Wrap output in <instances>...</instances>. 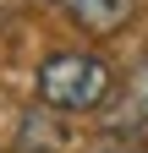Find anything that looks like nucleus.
Wrapping results in <instances>:
<instances>
[{"label": "nucleus", "instance_id": "f257e3e1", "mask_svg": "<svg viewBox=\"0 0 148 153\" xmlns=\"http://www.w3.org/2000/svg\"><path fill=\"white\" fill-rule=\"evenodd\" d=\"M33 93H39L44 109L88 115V109H104V99L115 93V71L93 49H55L33 76Z\"/></svg>", "mask_w": 148, "mask_h": 153}, {"label": "nucleus", "instance_id": "f03ea898", "mask_svg": "<svg viewBox=\"0 0 148 153\" xmlns=\"http://www.w3.org/2000/svg\"><path fill=\"white\" fill-rule=\"evenodd\" d=\"M99 126L110 131V137H126V142L148 137V55H143V60H132V71L121 76V88L104 99Z\"/></svg>", "mask_w": 148, "mask_h": 153}, {"label": "nucleus", "instance_id": "7ed1b4c3", "mask_svg": "<svg viewBox=\"0 0 148 153\" xmlns=\"http://www.w3.org/2000/svg\"><path fill=\"white\" fill-rule=\"evenodd\" d=\"M66 16H71L82 33H93V38H115V33L137 16V0H71Z\"/></svg>", "mask_w": 148, "mask_h": 153}, {"label": "nucleus", "instance_id": "20e7f679", "mask_svg": "<svg viewBox=\"0 0 148 153\" xmlns=\"http://www.w3.org/2000/svg\"><path fill=\"white\" fill-rule=\"evenodd\" d=\"M93 153H148V148H137V142H110V148H93Z\"/></svg>", "mask_w": 148, "mask_h": 153}, {"label": "nucleus", "instance_id": "39448f33", "mask_svg": "<svg viewBox=\"0 0 148 153\" xmlns=\"http://www.w3.org/2000/svg\"><path fill=\"white\" fill-rule=\"evenodd\" d=\"M44 6H61V11H66V6H71V0H44Z\"/></svg>", "mask_w": 148, "mask_h": 153}]
</instances>
